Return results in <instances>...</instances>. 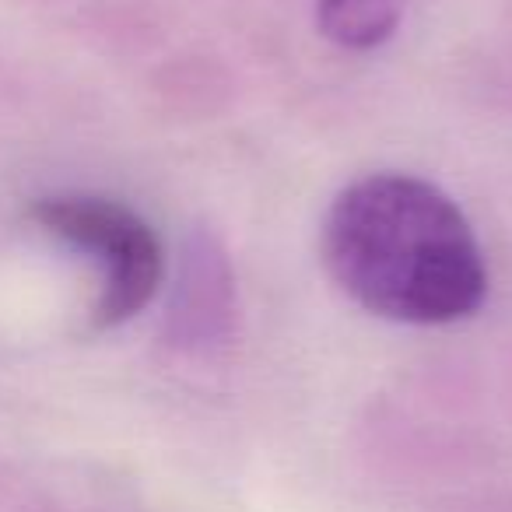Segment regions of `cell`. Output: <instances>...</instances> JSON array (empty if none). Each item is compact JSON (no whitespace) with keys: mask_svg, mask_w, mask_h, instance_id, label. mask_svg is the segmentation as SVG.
<instances>
[{"mask_svg":"<svg viewBox=\"0 0 512 512\" xmlns=\"http://www.w3.org/2000/svg\"><path fill=\"white\" fill-rule=\"evenodd\" d=\"M323 264L344 295L379 320L446 327L488 295L484 249L467 214L411 172L344 186L323 218Z\"/></svg>","mask_w":512,"mask_h":512,"instance_id":"6da1fadb","label":"cell"},{"mask_svg":"<svg viewBox=\"0 0 512 512\" xmlns=\"http://www.w3.org/2000/svg\"><path fill=\"white\" fill-rule=\"evenodd\" d=\"M29 218L43 232L99 260L102 292L92 309L95 327H120L155 299L165 274L162 242L127 204L92 193H64L36 200Z\"/></svg>","mask_w":512,"mask_h":512,"instance_id":"7a4b0ae2","label":"cell"},{"mask_svg":"<svg viewBox=\"0 0 512 512\" xmlns=\"http://www.w3.org/2000/svg\"><path fill=\"white\" fill-rule=\"evenodd\" d=\"M404 18V0H320L316 25L341 50H376Z\"/></svg>","mask_w":512,"mask_h":512,"instance_id":"3957f363","label":"cell"}]
</instances>
